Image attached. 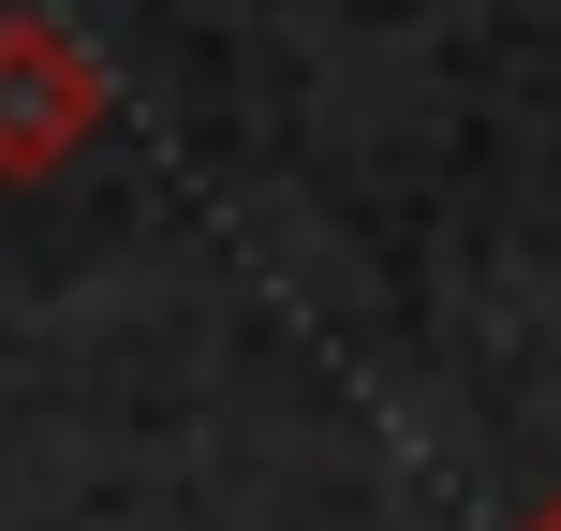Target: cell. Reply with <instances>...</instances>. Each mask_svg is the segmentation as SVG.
I'll return each instance as SVG.
<instances>
[{
    "label": "cell",
    "instance_id": "obj_2",
    "mask_svg": "<svg viewBox=\"0 0 561 531\" xmlns=\"http://www.w3.org/2000/svg\"><path fill=\"white\" fill-rule=\"evenodd\" d=\"M517 531H561V487H547V503H533V517H517Z\"/></svg>",
    "mask_w": 561,
    "mask_h": 531
},
{
    "label": "cell",
    "instance_id": "obj_1",
    "mask_svg": "<svg viewBox=\"0 0 561 531\" xmlns=\"http://www.w3.org/2000/svg\"><path fill=\"white\" fill-rule=\"evenodd\" d=\"M104 134V59L59 15H0V177H59Z\"/></svg>",
    "mask_w": 561,
    "mask_h": 531
}]
</instances>
